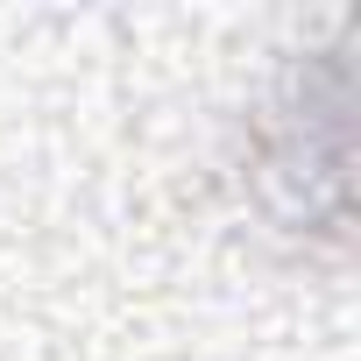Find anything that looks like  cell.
Segmentation results:
<instances>
[{
	"instance_id": "obj_1",
	"label": "cell",
	"mask_w": 361,
	"mask_h": 361,
	"mask_svg": "<svg viewBox=\"0 0 361 361\" xmlns=\"http://www.w3.org/2000/svg\"><path fill=\"white\" fill-rule=\"evenodd\" d=\"M269 149V185L283 192V220L340 234L347 213V64L340 50H319L283 71V114Z\"/></svg>"
}]
</instances>
